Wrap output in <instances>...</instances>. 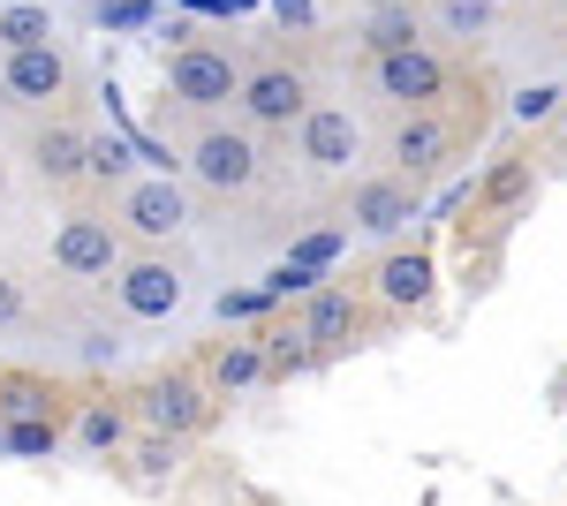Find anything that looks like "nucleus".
I'll return each instance as SVG.
<instances>
[{"mask_svg":"<svg viewBox=\"0 0 567 506\" xmlns=\"http://www.w3.org/2000/svg\"><path fill=\"white\" fill-rule=\"evenodd\" d=\"M379 8H409V0H379Z\"/></svg>","mask_w":567,"mask_h":506,"instance_id":"obj_34","label":"nucleus"},{"mask_svg":"<svg viewBox=\"0 0 567 506\" xmlns=\"http://www.w3.org/2000/svg\"><path fill=\"white\" fill-rule=\"evenodd\" d=\"M53 265L69 280H114L122 272V227L99 219V211H69L61 235H53Z\"/></svg>","mask_w":567,"mask_h":506,"instance_id":"obj_3","label":"nucleus"},{"mask_svg":"<svg viewBox=\"0 0 567 506\" xmlns=\"http://www.w3.org/2000/svg\"><path fill=\"white\" fill-rule=\"evenodd\" d=\"M167 91H175L189 114H219L227 99H243V69H235L219 45H175V61H167Z\"/></svg>","mask_w":567,"mask_h":506,"instance_id":"obj_2","label":"nucleus"},{"mask_svg":"<svg viewBox=\"0 0 567 506\" xmlns=\"http://www.w3.org/2000/svg\"><path fill=\"white\" fill-rule=\"evenodd\" d=\"M243 114H250V128H303L310 114V84H303V69H288V61H272V69H250L243 76V99H235Z\"/></svg>","mask_w":567,"mask_h":506,"instance_id":"obj_6","label":"nucleus"},{"mask_svg":"<svg viewBox=\"0 0 567 506\" xmlns=\"http://www.w3.org/2000/svg\"><path fill=\"white\" fill-rule=\"evenodd\" d=\"M76 393L45 371H0V423H39V416H61L69 423Z\"/></svg>","mask_w":567,"mask_h":506,"instance_id":"obj_11","label":"nucleus"},{"mask_svg":"<svg viewBox=\"0 0 567 506\" xmlns=\"http://www.w3.org/2000/svg\"><path fill=\"white\" fill-rule=\"evenodd\" d=\"M258 506H272V499H258Z\"/></svg>","mask_w":567,"mask_h":506,"instance_id":"obj_37","label":"nucleus"},{"mask_svg":"<svg viewBox=\"0 0 567 506\" xmlns=\"http://www.w3.org/2000/svg\"><path fill=\"white\" fill-rule=\"evenodd\" d=\"M439 16H446V31H462V39H477L484 23H492L484 0H439Z\"/></svg>","mask_w":567,"mask_h":506,"instance_id":"obj_27","label":"nucleus"},{"mask_svg":"<svg viewBox=\"0 0 567 506\" xmlns=\"http://www.w3.org/2000/svg\"><path fill=\"white\" fill-rule=\"evenodd\" d=\"M484 8H507V0H484Z\"/></svg>","mask_w":567,"mask_h":506,"instance_id":"obj_35","label":"nucleus"},{"mask_svg":"<svg viewBox=\"0 0 567 506\" xmlns=\"http://www.w3.org/2000/svg\"><path fill=\"white\" fill-rule=\"evenodd\" d=\"M318 288H326V280H318L310 265H296V257L265 272V296H272V302H288V296H296V302H310V296H318Z\"/></svg>","mask_w":567,"mask_h":506,"instance_id":"obj_25","label":"nucleus"},{"mask_svg":"<svg viewBox=\"0 0 567 506\" xmlns=\"http://www.w3.org/2000/svg\"><path fill=\"white\" fill-rule=\"evenodd\" d=\"M492 211H507V205H523L529 197V159H499V167L484 174V189H477Z\"/></svg>","mask_w":567,"mask_h":506,"instance_id":"obj_23","label":"nucleus"},{"mask_svg":"<svg viewBox=\"0 0 567 506\" xmlns=\"http://www.w3.org/2000/svg\"><path fill=\"white\" fill-rule=\"evenodd\" d=\"M409 45H416V16L409 8H379L371 16V53L386 61V53H409Z\"/></svg>","mask_w":567,"mask_h":506,"instance_id":"obj_24","label":"nucleus"},{"mask_svg":"<svg viewBox=\"0 0 567 506\" xmlns=\"http://www.w3.org/2000/svg\"><path fill=\"white\" fill-rule=\"evenodd\" d=\"M349 219L363 227V235H401V227L416 219V197H409V182H401V174H371V182L355 189Z\"/></svg>","mask_w":567,"mask_h":506,"instance_id":"obj_15","label":"nucleus"},{"mask_svg":"<svg viewBox=\"0 0 567 506\" xmlns=\"http://www.w3.org/2000/svg\"><path fill=\"white\" fill-rule=\"evenodd\" d=\"M265 302H272L265 288H258V296H219V318H258Z\"/></svg>","mask_w":567,"mask_h":506,"instance_id":"obj_32","label":"nucleus"},{"mask_svg":"<svg viewBox=\"0 0 567 506\" xmlns=\"http://www.w3.org/2000/svg\"><path fill=\"white\" fill-rule=\"evenodd\" d=\"M0 91L16 106H53L69 91V53L61 45H31V53H8L0 61Z\"/></svg>","mask_w":567,"mask_h":506,"instance_id":"obj_9","label":"nucleus"},{"mask_svg":"<svg viewBox=\"0 0 567 506\" xmlns=\"http://www.w3.org/2000/svg\"><path fill=\"white\" fill-rule=\"evenodd\" d=\"M0 45H8V53L53 45V23H45V8H39V0H16V8H0Z\"/></svg>","mask_w":567,"mask_h":506,"instance_id":"obj_22","label":"nucleus"},{"mask_svg":"<svg viewBox=\"0 0 567 506\" xmlns=\"http://www.w3.org/2000/svg\"><path fill=\"white\" fill-rule=\"evenodd\" d=\"M371 288H379L386 310H424L432 288H439V272H432V257H424V250H393L386 265H379V280H371Z\"/></svg>","mask_w":567,"mask_h":506,"instance_id":"obj_16","label":"nucleus"},{"mask_svg":"<svg viewBox=\"0 0 567 506\" xmlns=\"http://www.w3.org/2000/svg\"><path fill=\"white\" fill-rule=\"evenodd\" d=\"M272 379V363H265V340L250 333V340H219L213 348V363H205V385H213L219 401L227 393H250V385H265Z\"/></svg>","mask_w":567,"mask_h":506,"instance_id":"obj_17","label":"nucleus"},{"mask_svg":"<svg viewBox=\"0 0 567 506\" xmlns=\"http://www.w3.org/2000/svg\"><path fill=\"white\" fill-rule=\"evenodd\" d=\"M446 152H454V128L439 122V114H401V128H393V159H401V182H409V174H432Z\"/></svg>","mask_w":567,"mask_h":506,"instance_id":"obj_18","label":"nucleus"},{"mask_svg":"<svg viewBox=\"0 0 567 506\" xmlns=\"http://www.w3.org/2000/svg\"><path fill=\"white\" fill-rule=\"evenodd\" d=\"M8 8H16V0H8Z\"/></svg>","mask_w":567,"mask_h":506,"instance_id":"obj_38","label":"nucleus"},{"mask_svg":"<svg viewBox=\"0 0 567 506\" xmlns=\"http://www.w3.org/2000/svg\"><path fill=\"white\" fill-rule=\"evenodd\" d=\"M341 257V235H310V242H296V265H310V272H326Z\"/></svg>","mask_w":567,"mask_h":506,"instance_id":"obj_28","label":"nucleus"},{"mask_svg":"<svg viewBox=\"0 0 567 506\" xmlns=\"http://www.w3.org/2000/svg\"><path fill=\"white\" fill-rule=\"evenodd\" d=\"M296 326L310 333L318 355H333V348H349V340L363 333V302H355L349 288H318V296L303 302V318H296Z\"/></svg>","mask_w":567,"mask_h":506,"instance_id":"obj_14","label":"nucleus"},{"mask_svg":"<svg viewBox=\"0 0 567 506\" xmlns=\"http://www.w3.org/2000/svg\"><path fill=\"white\" fill-rule=\"evenodd\" d=\"M69 438L99 454V462H122L136 438V409L130 393H76V409H69Z\"/></svg>","mask_w":567,"mask_h":506,"instance_id":"obj_7","label":"nucleus"},{"mask_svg":"<svg viewBox=\"0 0 567 506\" xmlns=\"http://www.w3.org/2000/svg\"><path fill=\"white\" fill-rule=\"evenodd\" d=\"M515 114H523V122H545V114H560V91H553V84L523 91V99H515Z\"/></svg>","mask_w":567,"mask_h":506,"instance_id":"obj_30","label":"nucleus"},{"mask_svg":"<svg viewBox=\"0 0 567 506\" xmlns=\"http://www.w3.org/2000/svg\"><path fill=\"white\" fill-rule=\"evenodd\" d=\"M99 23L106 31H136V23H152V8L144 0H114V8H99Z\"/></svg>","mask_w":567,"mask_h":506,"instance_id":"obj_29","label":"nucleus"},{"mask_svg":"<svg viewBox=\"0 0 567 506\" xmlns=\"http://www.w3.org/2000/svg\"><path fill=\"white\" fill-rule=\"evenodd\" d=\"M355 152H363V128H355L349 106H310L303 114V159L318 174H341Z\"/></svg>","mask_w":567,"mask_h":506,"instance_id":"obj_12","label":"nucleus"},{"mask_svg":"<svg viewBox=\"0 0 567 506\" xmlns=\"http://www.w3.org/2000/svg\"><path fill=\"white\" fill-rule=\"evenodd\" d=\"M371 76H379V91H386L401 114H432L439 99H446V61H439V53H424V45H409V53H386Z\"/></svg>","mask_w":567,"mask_h":506,"instance_id":"obj_8","label":"nucleus"},{"mask_svg":"<svg viewBox=\"0 0 567 506\" xmlns=\"http://www.w3.org/2000/svg\"><path fill=\"white\" fill-rule=\"evenodd\" d=\"M182 167L197 174L205 189H219V197H235V189H250L258 182V136L250 128H197V144H189V159Z\"/></svg>","mask_w":567,"mask_h":506,"instance_id":"obj_4","label":"nucleus"},{"mask_svg":"<svg viewBox=\"0 0 567 506\" xmlns=\"http://www.w3.org/2000/svg\"><path fill=\"white\" fill-rule=\"evenodd\" d=\"M560 128H567V106H560Z\"/></svg>","mask_w":567,"mask_h":506,"instance_id":"obj_36","label":"nucleus"},{"mask_svg":"<svg viewBox=\"0 0 567 506\" xmlns=\"http://www.w3.org/2000/svg\"><path fill=\"white\" fill-rule=\"evenodd\" d=\"M23 310H31V296H23V280H16V272H0V326H16Z\"/></svg>","mask_w":567,"mask_h":506,"instance_id":"obj_31","label":"nucleus"},{"mask_svg":"<svg viewBox=\"0 0 567 506\" xmlns=\"http://www.w3.org/2000/svg\"><path fill=\"white\" fill-rule=\"evenodd\" d=\"M265 363H272V379H296V371H310L318 363V348H310L303 326H265Z\"/></svg>","mask_w":567,"mask_h":506,"instance_id":"obj_21","label":"nucleus"},{"mask_svg":"<svg viewBox=\"0 0 567 506\" xmlns=\"http://www.w3.org/2000/svg\"><path fill=\"white\" fill-rule=\"evenodd\" d=\"M130 409H136V431H159V438H197L205 423H213L219 409V393L197 371H182V363H167V371H152V379L130 393Z\"/></svg>","mask_w":567,"mask_h":506,"instance_id":"obj_1","label":"nucleus"},{"mask_svg":"<svg viewBox=\"0 0 567 506\" xmlns=\"http://www.w3.org/2000/svg\"><path fill=\"white\" fill-rule=\"evenodd\" d=\"M122 167H130V144L122 136H91V182H114Z\"/></svg>","mask_w":567,"mask_h":506,"instance_id":"obj_26","label":"nucleus"},{"mask_svg":"<svg viewBox=\"0 0 567 506\" xmlns=\"http://www.w3.org/2000/svg\"><path fill=\"white\" fill-rule=\"evenodd\" d=\"M31 167L45 189H76V182H91V136L76 122H45L31 144Z\"/></svg>","mask_w":567,"mask_h":506,"instance_id":"obj_10","label":"nucleus"},{"mask_svg":"<svg viewBox=\"0 0 567 506\" xmlns=\"http://www.w3.org/2000/svg\"><path fill=\"white\" fill-rule=\"evenodd\" d=\"M114 227L136 235V242H167L189 227V197H182L167 174H152V182H130L122 189V205H114Z\"/></svg>","mask_w":567,"mask_h":506,"instance_id":"obj_5","label":"nucleus"},{"mask_svg":"<svg viewBox=\"0 0 567 506\" xmlns=\"http://www.w3.org/2000/svg\"><path fill=\"white\" fill-rule=\"evenodd\" d=\"M175 302H182V272L167 257H130L122 265V310L130 318H167Z\"/></svg>","mask_w":567,"mask_h":506,"instance_id":"obj_13","label":"nucleus"},{"mask_svg":"<svg viewBox=\"0 0 567 506\" xmlns=\"http://www.w3.org/2000/svg\"><path fill=\"white\" fill-rule=\"evenodd\" d=\"M61 438H69V423H61V416L0 423V454H16V462H53V454H61Z\"/></svg>","mask_w":567,"mask_h":506,"instance_id":"obj_20","label":"nucleus"},{"mask_svg":"<svg viewBox=\"0 0 567 506\" xmlns=\"http://www.w3.org/2000/svg\"><path fill=\"white\" fill-rule=\"evenodd\" d=\"M280 8V23H310V0H272Z\"/></svg>","mask_w":567,"mask_h":506,"instance_id":"obj_33","label":"nucleus"},{"mask_svg":"<svg viewBox=\"0 0 567 506\" xmlns=\"http://www.w3.org/2000/svg\"><path fill=\"white\" fill-rule=\"evenodd\" d=\"M122 462H130V484H136V492H159V484L182 468V438L144 431V438H130V454H122Z\"/></svg>","mask_w":567,"mask_h":506,"instance_id":"obj_19","label":"nucleus"}]
</instances>
